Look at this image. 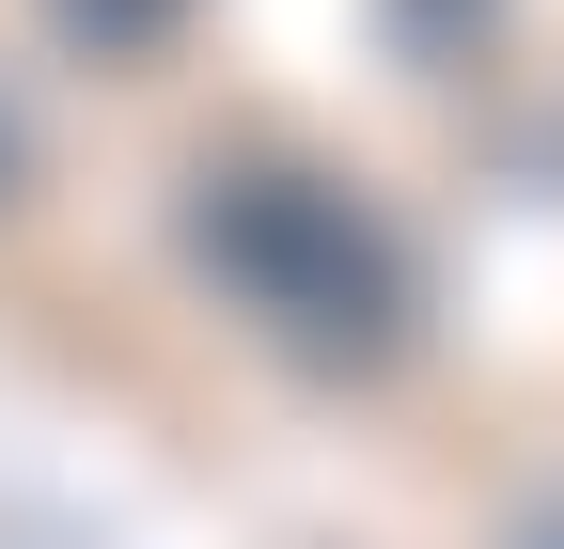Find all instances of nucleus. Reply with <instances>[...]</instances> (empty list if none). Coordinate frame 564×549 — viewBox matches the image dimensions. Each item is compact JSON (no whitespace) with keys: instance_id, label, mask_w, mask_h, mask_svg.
<instances>
[{"instance_id":"nucleus-1","label":"nucleus","mask_w":564,"mask_h":549,"mask_svg":"<svg viewBox=\"0 0 564 549\" xmlns=\"http://www.w3.org/2000/svg\"><path fill=\"white\" fill-rule=\"evenodd\" d=\"M0 189H17V110H0Z\"/></svg>"}]
</instances>
